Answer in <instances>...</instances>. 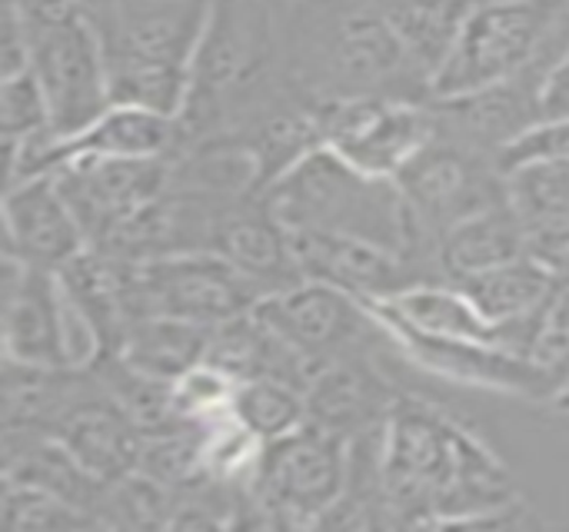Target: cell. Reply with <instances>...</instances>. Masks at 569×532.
<instances>
[{
	"label": "cell",
	"instance_id": "obj_22",
	"mask_svg": "<svg viewBox=\"0 0 569 532\" xmlns=\"http://www.w3.org/2000/svg\"><path fill=\"white\" fill-rule=\"evenodd\" d=\"M3 483L47 490L90 510L97 520L107 493V486L93 480L53 433L40 430H3Z\"/></svg>",
	"mask_w": 569,
	"mask_h": 532
},
{
	"label": "cell",
	"instance_id": "obj_26",
	"mask_svg": "<svg viewBox=\"0 0 569 532\" xmlns=\"http://www.w3.org/2000/svg\"><path fill=\"white\" fill-rule=\"evenodd\" d=\"M207 343H210V327L170 320V317H147L127 330L117 357L153 380L173 383L187 370L207 360Z\"/></svg>",
	"mask_w": 569,
	"mask_h": 532
},
{
	"label": "cell",
	"instance_id": "obj_28",
	"mask_svg": "<svg viewBox=\"0 0 569 532\" xmlns=\"http://www.w3.org/2000/svg\"><path fill=\"white\" fill-rule=\"evenodd\" d=\"M177 493L143 470L107 486L100 503L103 530H170Z\"/></svg>",
	"mask_w": 569,
	"mask_h": 532
},
{
	"label": "cell",
	"instance_id": "obj_24",
	"mask_svg": "<svg viewBox=\"0 0 569 532\" xmlns=\"http://www.w3.org/2000/svg\"><path fill=\"white\" fill-rule=\"evenodd\" d=\"M397 320L407 327L440 337V340H470V343H493L500 347V327L490 323L477 303L463 293V287L447 280L413 283L393 300H380ZM503 350V347H500Z\"/></svg>",
	"mask_w": 569,
	"mask_h": 532
},
{
	"label": "cell",
	"instance_id": "obj_20",
	"mask_svg": "<svg viewBox=\"0 0 569 532\" xmlns=\"http://www.w3.org/2000/svg\"><path fill=\"white\" fill-rule=\"evenodd\" d=\"M93 373V370H90ZM53 436L73 453V460L103 486L140 470L143 433L140 426L103 393L93 377V390L77 400L53 426Z\"/></svg>",
	"mask_w": 569,
	"mask_h": 532
},
{
	"label": "cell",
	"instance_id": "obj_11",
	"mask_svg": "<svg viewBox=\"0 0 569 532\" xmlns=\"http://www.w3.org/2000/svg\"><path fill=\"white\" fill-rule=\"evenodd\" d=\"M253 313L313 360L370 357L373 333L387 330L370 303L320 280L267 293Z\"/></svg>",
	"mask_w": 569,
	"mask_h": 532
},
{
	"label": "cell",
	"instance_id": "obj_34",
	"mask_svg": "<svg viewBox=\"0 0 569 532\" xmlns=\"http://www.w3.org/2000/svg\"><path fill=\"white\" fill-rule=\"evenodd\" d=\"M80 13H87V17H93V13H100V10H107L113 0H70Z\"/></svg>",
	"mask_w": 569,
	"mask_h": 532
},
{
	"label": "cell",
	"instance_id": "obj_7",
	"mask_svg": "<svg viewBox=\"0 0 569 532\" xmlns=\"http://www.w3.org/2000/svg\"><path fill=\"white\" fill-rule=\"evenodd\" d=\"M350 476V440L303 423L293 433L263 443L250 496L263 526L310 530L340 503Z\"/></svg>",
	"mask_w": 569,
	"mask_h": 532
},
{
	"label": "cell",
	"instance_id": "obj_9",
	"mask_svg": "<svg viewBox=\"0 0 569 532\" xmlns=\"http://www.w3.org/2000/svg\"><path fill=\"white\" fill-rule=\"evenodd\" d=\"M27 37L30 73L47 97L50 130L57 137H77L113 103L100 33L87 13L70 10L43 23H30Z\"/></svg>",
	"mask_w": 569,
	"mask_h": 532
},
{
	"label": "cell",
	"instance_id": "obj_6",
	"mask_svg": "<svg viewBox=\"0 0 569 532\" xmlns=\"http://www.w3.org/2000/svg\"><path fill=\"white\" fill-rule=\"evenodd\" d=\"M470 426L420 397H400L383 423V490L393 526H437L460 473Z\"/></svg>",
	"mask_w": 569,
	"mask_h": 532
},
{
	"label": "cell",
	"instance_id": "obj_13",
	"mask_svg": "<svg viewBox=\"0 0 569 532\" xmlns=\"http://www.w3.org/2000/svg\"><path fill=\"white\" fill-rule=\"evenodd\" d=\"M370 307L380 317V323L390 330L393 347L403 350L427 373H437V377H447V380H457L467 387H487V390H500L510 397L540 400V403H550L557 397V387L547 380V373L523 357H513L493 343L427 337V333L407 327L403 320H397L383 303H370Z\"/></svg>",
	"mask_w": 569,
	"mask_h": 532
},
{
	"label": "cell",
	"instance_id": "obj_18",
	"mask_svg": "<svg viewBox=\"0 0 569 532\" xmlns=\"http://www.w3.org/2000/svg\"><path fill=\"white\" fill-rule=\"evenodd\" d=\"M307 423H317L343 440H357L387 423L397 400L403 397L370 357L330 360L303 390Z\"/></svg>",
	"mask_w": 569,
	"mask_h": 532
},
{
	"label": "cell",
	"instance_id": "obj_12",
	"mask_svg": "<svg viewBox=\"0 0 569 532\" xmlns=\"http://www.w3.org/2000/svg\"><path fill=\"white\" fill-rule=\"evenodd\" d=\"M90 247H100L170 183L167 157H73L50 173Z\"/></svg>",
	"mask_w": 569,
	"mask_h": 532
},
{
	"label": "cell",
	"instance_id": "obj_17",
	"mask_svg": "<svg viewBox=\"0 0 569 532\" xmlns=\"http://www.w3.org/2000/svg\"><path fill=\"white\" fill-rule=\"evenodd\" d=\"M3 360L27 367H67L57 270L30 267L10 253H3Z\"/></svg>",
	"mask_w": 569,
	"mask_h": 532
},
{
	"label": "cell",
	"instance_id": "obj_25",
	"mask_svg": "<svg viewBox=\"0 0 569 532\" xmlns=\"http://www.w3.org/2000/svg\"><path fill=\"white\" fill-rule=\"evenodd\" d=\"M560 283L563 280L553 263L527 253V257H517L493 270H483L457 287H463V293L477 303V310L490 323H510V320L540 313Z\"/></svg>",
	"mask_w": 569,
	"mask_h": 532
},
{
	"label": "cell",
	"instance_id": "obj_2",
	"mask_svg": "<svg viewBox=\"0 0 569 532\" xmlns=\"http://www.w3.org/2000/svg\"><path fill=\"white\" fill-rule=\"evenodd\" d=\"M283 83L273 0H213L177 113V150L233 133Z\"/></svg>",
	"mask_w": 569,
	"mask_h": 532
},
{
	"label": "cell",
	"instance_id": "obj_4",
	"mask_svg": "<svg viewBox=\"0 0 569 532\" xmlns=\"http://www.w3.org/2000/svg\"><path fill=\"white\" fill-rule=\"evenodd\" d=\"M263 197L293 230L363 237L410 260V217L397 180L357 170L333 147L313 150Z\"/></svg>",
	"mask_w": 569,
	"mask_h": 532
},
{
	"label": "cell",
	"instance_id": "obj_1",
	"mask_svg": "<svg viewBox=\"0 0 569 532\" xmlns=\"http://www.w3.org/2000/svg\"><path fill=\"white\" fill-rule=\"evenodd\" d=\"M280 63L293 90L323 100H430L377 0H273Z\"/></svg>",
	"mask_w": 569,
	"mask_h": 532
},
{
	"label": "cell",
	"instance_id": "obj_10",
	"mask_svg": "<svg viewBox=\"0 0 569 532\" xmlns=\"http://www.w3.org/2000/svg\"><path fill=\"white\" fill-rule=\"evenodd\" d=\"M320 120L327 147L370 177L397 180L400 170L440 133L430 100H323Z\"/></svg>",
	"mask_w": 569,
	"mask_h": 532
},
{
	"label": "cell",
	"instance_id": "obj_15",
	"mask_svg": "<svg viewBox=\"0 0 569 532\" xmlns=\"http://www.w3.org/2000/svg\"><path fill=\"white\" fill-rule=\"evenodd\" d=\"M227 203L230 200L223 197L167 183L160 197L143 203L130 220H123L97 250L127 263L213 250Z\"/></svg>",
	"mask_w": 569,
	"mask_h": 532
},
{
	"label": "cell",
	"instance_id": "obj_31",
	"mask_svg": "<svg viewBox=\"0 0 569 532\" xmlns=\"http://www.w3.org/2000/svg\"><path fill=\"white\" fill-rule=\"evenodd\" d=\"M530 360L547 373L557 390L569 380V280L557 287V293L540 313Z\"/></svg>",
	"mask_w": 569,
	"mask_h": 532
},
{
	"label": "cell",
	"instance_id": "obj_8",
	"mask_svg": "<svg viewBox=\"0 0 569 532\" xmlns=\"http://www.w3.org/2000/svg\"><path fill=\"white\" fill-rule=\"evenodd\" d=\"M260 300V287L213 250L130 263L127 277L130 327L147 317L217 327L223 320L250 313Z\"/></svg>",
	"mask_w": 569,
	"mask_h": 532
},
{
	"label": "cell",
	"instance_id": "obj_33",
	"mask_svg": "<svg viewBox=\"0 0 569 532\" xmlns=\"http://www.w3.org/2000/svg\"><path fill=\"white\" fill-rule=\"evenodd\" d=\"M30 70V37L20 13L3 0V43H0V77H17Z\"/></svg>",
	"mask_w": 569,
	"mask_h": 532
},
{
	"label": "cell",
	"instance_id": "obj_21",
	"mask_svg": "<svg viewBox=\"0 0 569 532\" xmlns=\"http://www.w3.org/2000/svg\"><path fill=\"white\" fill-rule=\"evenodd\" d=\"M503 177L530 253L557 267L569 253V160H520L510 163Z\"/></svg>",
	"mask_w": 569,
	"mask_h": 532
},
{
	"label": "cell",
	"instance_id": "obj_3",
	"mask_svg": "<svg viewBox=\"0 0 569 532\" xmlns=\"http://www.w3.org/2000/svg\"><path fill=\"white\" fill-rule=\"evenodd\" d=\"M213 0H113L93 13L110 100L177 117Z\"/></svg>",
	"mask_w": 569,
	"mask_h": 532
},
{
	"label": "cell",
	"instance_id": "obj_29",
	"mask_svg": "<svg viewBox=\"0 0 569 532\" xmlns=\"http://www.w3.org/2000/svg\"><path fill=\"white\" fill-rule=\"evenodd\" d=\"M0 523L3 530L20 532H70V530H103L100 520L47 490L37 486H17L3 483V503H0Z\"/></svg>",
	"mask_w": 569,
	"mask_h": 532
},
{
	"label": "cell",
	"instance_id": "obj_30",
	"mask_svg": "<svg viewBox=\"0 0 569 532\" xmlns=\"http://www.w3.org/2000/svg\"><path fill=\"white\" fill-rule=\"evenodd\" d=\"M0 130L3 143H20L50 130V107L30 70L0 77Z\"/></svg>",
	"mask_w": 569,
	"mask_h": 532
},
{
	"label": "cell",
	"instance_id": "obj_16",
	"mask_svg": "<svg viewBox=\"0 0 569 532\" xmlns=\"http://www.w3.org/2000/svg\"><path fill=\"white\" fill-rule=\"evenodd\" d=\"M3 227H7L3 253L43 270H60L80 250L90 247L50 173L7 187Z\"/></svg>",
	"mask_w": 569,
	"mask_h": 532
},
{
	"label": "cell",
	"instance_id": "obj_35",
	"mask_svg": "<svg viewBox=\"0 0 569 532\" xmlns=\"http://www.w3.org/2000/svg\"><path fill=\"white\" fill-rule=\"evenodd\" d=\"M550 406H553L557 413H567L569 416V380L560 387V390H557V397L550 400Z\"/></svg>",
	"mask_w": 569,
	"mask_h": 532
},
{
	"label": "cell",
	"instance_id": "obj_32",
	"mask_svg": "<svg viewBox=\"0 0 569 532\" xmlns=\"http://www.w3.org/2000/svg\"><path fill=\"white\" fill-rule=\"evenodd\" d=\"M540 117L543 123L569 120V40L567 47L553 57L543 87H540Z\"/></svg>",
	"mask_w": 569,
	"mask_h": 532
},
{
	"label": "cell",
	"instance_id": "obj_19",
	"mask_svg": "<svg viewBox=\"0 0 569 532\" xmlns=\"http://www.w3.org/2000/svg\"><path fill=\"white\" fill-rule=\"evenodd\" d=\"M213 253L227 257L250 283L260 287L263 297L297 287L303 280L300 263L293 257L290 230L273 213L263 193L237 197L227 203Z\"/></svg>",
	"mask_w": 569,
	"mask_h": 532
},
{
	"label": "cell",
	"instance_id": "obj_5",
	"mask_svg": "<svg viewBox=\"0 0 569 532\" xmlns=\"http://www.w3.org/2000/svg\"><path fill=\"white\" fill-rule=\"evenodd\" d=\"M569 40V0H473L430 100L467 97L553 60Z\"/></svg>",
	"mask_w": 569,
	"mask_h": 532
},
{
	"label": "cell",
	"instance_id": "obj_14",
	"mask_svg": "<svg viewBox=\"0 0 569 532\" xmlns=\"http://www.w3.org/2000/svg\"><path fill=\"white\" fill-rule=\"evenodd\" d=\"M287 230L303 280L330 283L363 303L393 300L407 287L430 280L413 260L373 240L330 230Z\"/></svg>",
	"mask_w": 569,
	"mask_h": 532
},
{
	"label": "cell",
	"instance_id": "obj_23",
	"mask_svg": "<svg viewBox=\"0 0 569 532\" xmlns=\"http://www.w3.org/2000/svg\"><path fill=\"white\" fill-rule=\"evenodd\" d=\"M527 253H530V243H527L523 223L517 220L510 200H503L450 227L440 237L437 267L447 283H463L483 270H493Z\"/></svg>",
	"mask_w": 569,
	"mask_h": 532
},
{
	"label": "cell",
	"instance_id": "obj_27",
	"mask_svg": "<svg viewBox=\"0 0 569 532\" xmlns=\"http://www.w3.org/2000/svg\"><path fill=\"white\" fill-rule=\"evenodd\" d=\"M230 413L260 440L273 443L307 423V397L300 387L273 377L243 380L237 387Z\"/></svg>",
	"mask_w": 569,
	"mask_h": 532
}]
</instances>
